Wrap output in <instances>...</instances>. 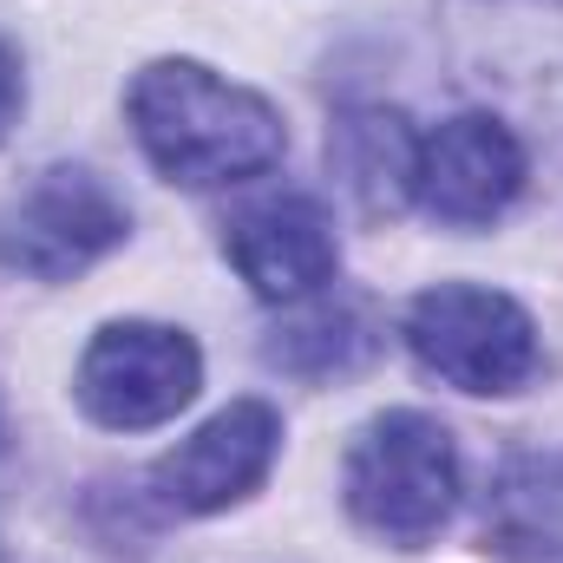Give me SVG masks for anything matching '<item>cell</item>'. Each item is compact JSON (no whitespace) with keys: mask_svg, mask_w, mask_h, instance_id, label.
Instances as JSON below:
<instances>
[{"mask_svg":"<svg viewBox=\"0 0 563 563\" xmlns=\"http://www.w3.org/2000/svg\"><path fill=\"white\" fill-rule=\"evenodd\" d=\"M125 119L151 170L184 190L250 184L276 170L288 151V125L276 106L203 59H151L125 92Z\"/></svg>","mask_w":563,"mask_h":563,"instance_id":"obj_1","label":"cell"},{"mask_svg":"<svg viewBox=\"0 0 563 563\" xmlns=\"http://www.w3.org/2000/svg\"><path fill=\"white\" fill-rule=\"evenodd\" d=\"M459 439L452 426L420 413V407H387L354 432L341 459V498L347 518L394 544V551H426L452 511H459Z\"/></svg>","mask_w":563,"mask_h":563,"instance_id":"obj_2","label":"cell"},{"mask_svg":"<svg viewBox=\"0 0 563 563\" xmlns=\"http://www.w3.org/2000/svg\"><path fill=\"white\" fill-rule=\"evenodd\" d=\"M400 341L420 361V374H432L452 394H472V400L525 394L544 361L538 321L525 314V301H511L505 288H485V282L420 288L400 314Z\"/></svg>","mask_w":563,"mask_h":563,"instance_id":"obj_3","label":"cell"},{"mask_svg":"<svg viewBox=\"0 0 563 563\" xmlns=\"http://www.w3.org/2000/svg\"><path fill=\"white\" fill-rule=\"evenodd\" d=\"M132 236V203L92 164H46L0 203V269L26 282H73Z\"/></svg>","mask_w":563,"mask_h":563,"instance_id":"obj_4","label":"cell"},{"mask_svg":"<svg viewBox=\"0 0 563 563\" xmlns=\"http://www.w3.org/2000/svg\"><path fill=\"white\" fill-rule=\"evenodd\" d=\"M203 387V354L170 321H106L73 374L79 413L106 432H151L177 420Z\"/></svg>","mask_w":563,"mask_h":563,"instance_id":"obj_5","label":"cell"},{"mask_svg":"<svg viewBox=\"0 0 563 563\" xmlns=\"http://www.w3.org/2000/svg\"><path fill=\"white\" fill-rule=\"evenodd\" d=\"M525 144L492 112H452L413 144V184L407 197L445 230H485L525 197Z\"/></svg>","mask_w":563,"mask_h":563,"instance_id":"obj_6","label":"cell"},{"mask_svg":"<svg viewBox=\"0 0 563 563\" xmlns=\"http://www.w3.org/2000/svg\"><path fill=\"white\" fill-rule=\"evenodd\" d=\"M282 459V413L269 400H230L223 413L197 426L184 445H170L151 472L144 492L170 518H217L243 505Z\"/></svg>","mask_w":563,"mask_h":563,"instance_id":"obj_7","label":"cell"},{"mask_svg":"<svg viewBox=\"0 0 563 563\" xmlns=\"http://www.w3.org/2000/svg\"><path fill=\"white\" fill-rule=\"evenodd\" d=\"M223 256L263 301H308L341 269V236L308 190H276L223 223Z\"/></svg>","mask_w":563,"mask_h":563,"instance_id":"obj_8","label":"cell"},{"mask_svg":"<svg viewBox=\"0 0 563 563\" xmlns=\"http://www.w3.org/2000/svg\"><path fill=\"white\" fill-rule=\"evenodd\" d=\"M485 551L505 563H563V445H525L492 472Z\"/></svg>","mask_w":563,"mask_h":563,"instance_id":"obj_9","label":"cell"},{"mask_svg":"<svg viewBox=\"0 0 563 563\" xmlns=\"http://www.w3.org/2000/svg\"><path fill=\"white\" fill-rule=\"evenodd\" d=\"M380 328L367 314V301H308L301 314H288L269 328L263 341V361L282 374H301V380H334V374H354L367 354H374Z\"/></svg>","mask_w":563,"mask_h":563,"instance_id":"obj_10","label":"cell"},{"mask_svg":"<svg viewBox=\"0 0 563 563\" xmlns=\"http://www.w3.org/2000/svg\"><path fill=\"white\" fill-rule=\"evenodd\" d=\"M413 144L420 139L400 112H347L328 139V157L367 210H394L413 184Z\"/></svg>","mask_w":563,"mask_h":563,"instance_id":"obj_11","label":"cell"},{"mask_svg":"<svg viewBox=\"0 0 563 563\" xmlns=\"http://www.w3.org/2000/svg\"><path fill=\"white\" fill-rule=\"evenodd\" d=\"M20 112H26V73H20V53L0 40V144L20 125Z\"/></svg>","mask_w":563,"mask_h":563,"instance_id":"obj_12","label":"cell"}]
</instances>
